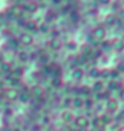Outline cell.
Masks as SVG:
<instances>
[{
    "mask_svg": "<svg viewBox=\"0 0 124 131\" xmlns=\"http://www.w3.org/2000/svg\"><path fill=\"white\" fill-rule=\"evenodd\" d=\"M111 120H112V119H111L110 117H106V115H105L104 118H102V122L105 123V124H108V123H110Z\"/></svg>",
    "mask_w": 124,
    "mask_h": 131,
    "instance_id": "277c9868",
    "label": "cell"
},
{
    "mask_svg": "<svg viewBox=\"0 0 124 131\" xmlns=\"http://www.w3.org/2000/svg\"><path fill=\"white\" fill-rule=\"evenodd\" d=\"M107 108H108L110 112H116L118 109V102L116 100H113V98H111L108 103H107Z\"/></svg>",
    "mask_w": 124,
    "mask_h": 131,
    "instance_id": "6da1fadb",
    "label": "cell"
},
{
    "mask_svg": "<svg viewBox=\"0 0 124 131\" xmlns=\"http://www.w3.org/2000/svg\"><path fill=\"white\" fill-rule=\"evenodd\" d=\"M122 40H123V42H124V38H123V39H122Z\"/></svg>",
    "mask_w": 124,
    "mask_h": 131,
    "instance_id": "30bf717a",
    "label": "cell"
},
{
    "mask_svg": "<svg viewBox=\"0 0 124 131\" xmlns=\"http://www.w3.org/2000/svg\"><path fill=\"white\" fill-rule=\"evenodd\" d=\"M113 45H115L116 50L117 51H122L124 49V42L122 39H115V41H113Z\"/></svg>",
    "mask_w": 124,
    "mask_h": 131,
    "instance_id": "3957f363",
    "label": "cell"
},
{
    "mask_svg": "<svg viewBox=\"0 0 124 131\" xmlns=\"http://www.w3.org/2000/svg\"><path fill=\"white\" fill-rule=\"evenodd\" d=\"M119 16H122V18L124 19V9H122V10L119 11Z\"/></svg>",
    "mask_w": 124,
    "mask_h": 131,
    "instance_id": "52a82bcc",
    "label": "cell"
},
{
    "mask_svg": "<svg viewBox=\"0 0 124 131\" xmlns=\"http://www.w3.org/2000/svg\"><path fill=\"white\" fill-rule=\"evenodd\" d=\"M119 131H124V127H122V129H120V130Z\"/></svg>",
    "mask_w": 124,
    "mask_h": 131,
    "instance_id": "ba28073f",
    "label": "cell"
},
{
    "mask_svg": "<svg viewBox=\"0 0 124 131\" xmlns=\"http://www.w3.org/2000/svg\"><path fill=\"white\" fill-rule=\"evenodd\" d=\"M63 118H65V120H71L72 115L69 113H65V114H63Z\"/></svg>",
    "mask_w": 124,
    "mask_h": 131,
    "instance_id": "5b68a950",
    "label": "cell"
},
{
    "mask_svg": "<svg viewBox=\"0 0 124 131\" xmlns=\"http://www.w3.org/2000/svg\"><path fill=\"white\" fill-rule=\"evenodd\" d=\"M77 125L78 126H80V127H86L88 125H89V120L86 119L85 117H79V118H77Z\"/></svg>",
    "mask_w": 124,
    "mask_h": 131,
    "instance_id": "7a4b0ae2",
    "label": "cell"
},
{
    "mask_svg": "<svg viewBox=\"0 0 124 131\" xmlns=\"http://www.w3.org/2000/svg\"><path fill=\"white\" fill-rule=\"evenodd\" d=\"M62 131H69V130H66V129H63V130H62Z\"/></svg>",
    "mask_w": 124,
    "mask_h": 131,
    "instance_id": "9c48e42d",
    "label": "cell"
},
{
    "mask_svg": "<svg viewBox=\"0 0 124 131\" xmlns=\"http://www.w3.org/2000/svg\"><path fill=\"white\" fill-rule=\"evenodd\" d=\"M119 98L122 100V101H124V89L120 91V94H119Z\"/></svg>",
    "mask_w": 124,
    "mask_h": 131,
    "instance_id": "8992f818",
    "label": "cell"
}]
</instances>
